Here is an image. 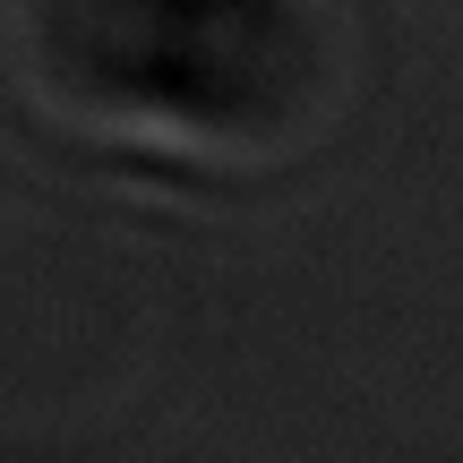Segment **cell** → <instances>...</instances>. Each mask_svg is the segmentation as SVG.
<instances>
[{
	"mask_svg": "<svg viewBox=\"0 0 463 463\" xmlns=\"http://www.w3.org/2000/svg\"><path fill=\"white\" fill-rule=\"evenodd\" d=\"M17 43L52 112L164 155H275L344 86L326 0H17Z\"/></svg>",
	"mask_w": 463,
	"mask_h": 463,
	"instance_id": "obj_1",
	"label": "cell"
}]
</instances>
